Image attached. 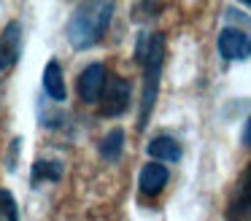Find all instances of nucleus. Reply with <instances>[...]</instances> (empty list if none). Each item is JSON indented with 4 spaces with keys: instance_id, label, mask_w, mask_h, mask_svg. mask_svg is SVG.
Returning <instances> with one entry per match:
<instances>
[{
    "instance_id": "1",
    "label": "nucleus",
    "mask_w": 251,
    "mask_h": 221,
    "mask_svg": "<svg viewBox=\"0 0 251 221\" xmlns=\"http://www.w3.org/2000/svg\"><path fill=\"white\" fill-rule=\"evenodd\" d=\"M135 57L143 62V95H141V116H138V129H143L154 111V102H157L159 78H162V62H165V38L159 32L141 35L138 38Z\"/></svg>"
},
{
    "instance_id": "2",
    "label": "nucleus",
    "mask_w": 251,
    "mask_h": 221,
    "mask_svg": "<svg viewBox=\"0 0 251 221\" xmlns=\"http://www.w3.org/2000/svg\"><path fill=\"white\" fill-rule=\"evenodd\" d=\"M114 16V3H78L68 22V41L73 49H89L105 35Z\"/></svg>"
},
{
    "instance_id": "3",
    "label": "nucleus",
    "mask_w": 251,
    "mask_h": 221,
    "mask_svg": "<svg viewBox=\"0 0 251 221\" xmlns=\"http://www.w3.org/2000/svg\"><path fill=\"white\" fill-rule=\"evenodd\" d=\"M130 105V84H127L122 75L108 73V81H105L103 89V116H122Z\"/></svg>"
},
{
    "instance_id": "4",
    "label": "nucleus",
    "mask_w": 251,
    "mask_h": 221,
    "mask_svg": "<svg viewBox=\"0 0 251 221\" xmlns=\"http://www.w3.org/2000/svg\"><path fill=\"white\" fill-rule=\"evenodd\" d=\"M105 81H108V75H105V68H103V65H100V62L87 65V68L81 70V75H78V97H81L87 105L103 100Z\"/></svg>"
},
{
    "instance_id": "5",
    "label": "nucleus",
    "mask_w": 251,
    "mask_h": 221,
    "mask_svg": "<svg viewBox=\"0 0 251 221\" xmlns=\"http://www.w3.org/2000/svg\"><path fill=\"white\" fill-rule=\"evenodd\" d=\"M219 54H222L224 59H246L251 57V38L246 35L243 30H238V27H224L222 32H219Z\"/></svg>"
},
{
    "instance_id": "6",
    "label": "nucleus",
    "mask_w": 251,
    "mask_h": 221,
    "mask_svg": "<svg viewBox=\"0 0 251 221\" xmlns=\"http://www.w3.org/2000/svg\"><path fill=\"white\" fill-rule=\"evenodd\" d=\"M19 51H22V25L8 22L6 30L0 32V70L6 73L17 65Z\"/></svg>"
},
{
    "instance_id": "7",
    "label": "nucleus",
    "mask_w": 251,
    "mask_h": 221,
    "mask_svg": "<svg viewBox=\"0 0 251 221\" xmlns=\"http://www.w3.org/2000/svg\"><path fill=\"white\" fill-rule=\"evenodd\" d=\"M229 221H251V165L243 170L238 186H235V197L227 208Z\"/></svg>"
},
{
    "instance_id": "8",
    "label": "nucleus",
    "mask_w": 251,
    "mask_h": 221,
    "mask_svg": "<svg viewBox=\"0 0 251 221\" xmlns=\"http://www.w3.org/2000/svg\"><path fill=\"white\" fill-rule=\"evenodd\" d=\"M170 172L168 167L162 165V162H149V165L141 167V178H138V186H141L143 194H149V197H154V194H159L165 189V183H168Z\"/></svg>"
},
{
    "instance_id": "9",
    "label": "nucleus",
    "mask_w": 251,
    "mask_h": 221,
    "mask_svg": "<svg viewBox=\"0 0 251 221\" xmlns=\"http://www.w3.org/2000/svg\"><path fill=\"white\" fill-rule=\"evenodd\" d=\"M149 156L157 162H178L181 159V146L176 143L173 138H168V135H159V138H154L151 143H149Z\"/></svg>"
},
{
    "instance_id": "10",
    "label": "nucleus",
    "mask_w": 251,
    "mask_h": 221,
    "mask_svg": "<svg viewBox=\"0 0 251 221\" xmlns=\"http://www.w3.org/2000/svg\"><path fill=\"white\" fill-rule=\"evenodd\" d=\"M44 89H46V95L51 97V100H57V102H62L65 100V78H62V70H60V62H54L51 59L49 65H46V70H44Z\"/></svg>"
},
{
    "instance_id": "11",
    "label": "nucleus",
    "mask_w": 251,
    "mask_h": 221,
    "mask_svg": "<svg viewBox=\"0 0 251 221\" xmlns=\"http://www.w3.org/2000/svg\"><path fill=\"white\" fill-rule=\"evenodd\" d=\"M122 151H125V132L122 129H111L105 135V140L100 143V154H103V159L116 162L122 156Z\"/></svg>"
},
{
    "instance_id": "12",
    "label": "nucleus",
    "mask_w": 251,
    "mask_h": 221,
    "mask_svg": "<svg viewBox=\"0 0 251 221\" xmlns=\"http://www.w3.org/2000/svg\"><path fill=\"white\" fill-rule=\"evenodd\" d=\"M60 175H62V165H60V162H35V165H33V183H38L41 178L60 181Z\"/></svg>"
},
{
    "instance_id": "13",
    "label": "nucleus",
    "mask_w": 251,
    "mask_h": 221,
    "mask_svg": "<svg viewBox=\"0 0 251 221\" xmlns=\"http://www.w3.org/2000/svg\"><path fill=\"white\" fill-rule=\"evenodd\" d=\"M0 213L6 216L8 221H19V208H17V199L8 189H0Z\"/></svg>"
},
{
    "instance_id": "14",
    "label": "nucleus",
    "mask_w": 251,
    "mask_h": 221,
    "mask_svg": "<svg viewBox=\"0 0 251 221\" xmlns=\"http://www.w3.org/2000/svg\"><path fill=\"white\" fill-rule=\"evenodd\" d=\"M243 143L251 146V119L246 122V127H243Z\"/></svg>"
},
{
    "instance_id": "15",
    "label": "nucleus",
    "mask_w": 251,
    "mask_h": 221,
    "mask_svg": "<svg viewBox=\"0 0 251 221\" xmlns=\"http://www.w3.org/2000/svg\"><path fill=\"white\" fill-rule=\"evenodd\" d=\"M243 8H249V11H251V0H246V3H243Z\"/></svg>"
}]
</instances>
